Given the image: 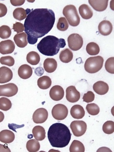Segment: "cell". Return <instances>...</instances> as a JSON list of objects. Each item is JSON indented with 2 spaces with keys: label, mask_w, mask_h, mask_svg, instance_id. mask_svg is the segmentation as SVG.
Segmentation results:
<instances>
[{
  "label": "cell",
  "mask_w": 114,
  "mask_h": 152,
  "mask_svg": "<svg viewBox=\"0 0 114 152\" xmlns=\"http://www.w3.org/2000/svg\"><path fill=\"white\" fill-rule=\"evenodd\" d=\"M55 14L48 8L32 9L28 15L24 23L25 31L30 44L37 43L38 39L49 32L55 22Z\"/></svg>",
  "instance_id": "1"
},
{
  "label": "cell",
  "mask_w": 114,
  "mask_h": 152,
  "mask_svg": "<svg viewBox=\"0 0 114 152\" xmlns=\"http://www.w3.org/2000/svg\"><path fill=\"white\" fill-rule=\"evenodd\" d=\"M71 134L68 127L64 124L57 123L49 127L48 132L49 142L52 147L63 148L70 143Z\"/></svg>",
  "instance_id": "2"
},
{
  "label": "cell",
  "mask_w": 114,
  "mask_h": 152,
  "mask_svg": "<svg viewBox=\"0 0 114 152\" xmlns=\"http://www.w3.org/2000/svg\"><path fill=\"white\" fill-rule=\"evenodd\" d=\"M66 45L65 39L55 36H48L44 37L37 44V48L44 55L53 56L59 53L60 48Z\"/></svg>",
  "instance_id": "3"
},
{
  "label": "cell",
  "mask_w": 114,
  "mask_h": 152,
  "mask_svg": "<svg viewBox=\"0 0 114 152\" xmlns=\"http://www.w3.org/2000/svg\"><path fill=\"white\" fill-rule=\"evenodd\" d=\"M104 61V59L100 56L90 57L85 63V70L89 73H96L102 68Z\"/></svg>",
  "instance_id": "4"
},
{
  "label": "cell",
  "mask_w": 114,
  "mask_h": 152,
  "mask_svg": "<svg viewBox=\"0 0 114 152\" xmlns=\"http://www.w3.org/2000/svg\"><path fill=\"white\" fill-rule=\"evenodd\" d=\"M63 14L71 26L75 27L79 25L80 18L75 6L68 5L65 6L63 10Z\"/></svg>",
  "instance_id": "5"
},
{
  "label": "cell",
  "mask_w": 114,
  "mask_h": 152,
  "mask_svg": "<svg viewBox=\"0 0 114 152\" xmlns=\"http://www.w3.org/2000/svg\"><path fill=\"white\" fill-rule=\"evenodd\" d=\"M69 48L73 51H77L82 48L83 45V40L82 36L77 34H73L68 38Z\"/></svg>",
  "instance_id": "6"
},
{
  "label": "cell",
  "mask_w": 114,
  "mask_h": 152,
  "mask_svg": "<svg viewBox=\"0 0 114 152\" xmlns=\"http://www.w3.org/2000/svg\"><path fill=\"white\" fill-rule=\"evenodd\" d=\"M70 128L74 135L76 137H80L86 133L87 126L84 121L76 120L71 123Z\"/></svg>",
  "instance_id": "7"
},
{
  "label": "cell",
  "mask_w": 114,
  "mask_h": 152,
  "mask_svg": "<svg viewBox=\"0 0 114 152\" xmlns=\"http://www.w3.org/2000/svg\"><path fill=\"white\" fill-rule=\"evenodd\" d=\"M52 113V116L56 120H62L67 117L68 110L64 104H58L53 107Z\"/></svg>",
  "instance_id": "8"
},
{
  "label": "cell",
  "mask_w": 114,
  "mask_h": 152,
  "mask_svg": "<svg viewBox=\"0 0 114 152\" xmlns=\"http://www.w3.org/2000/svg\"><path fill=\"white\" fill-rule=\"evenodd\" d=\"M18 87L12 83L2 85L0 86V96L11 97L15 95L17 93Z\"/></svg>",
  "instance_id": "9"
},
{
  "label": "cell",
  "mask_w": 114,
  "mask_h": 152,
  "mask_svg": "<svg viewBox=\"0 0 114 152\" xmlns=\"http://www.w3.org/2000/svg\"><path fill=\"white\" fill-rule=\"evenodd\" d=\"M48 112L44 108L37 109L33 115V120L36 124H42L45 122L48 119Z\"/></svg>",
  "instance_id": "10"
},
{
  "label": "cell",
  "mask_w": 114,
  "mask_h": 152,
  "mask_svg": "<svg viewBox=\"0 0 114 152\" xmlns=\"http://www.w3.org/2000/svg\"><path fill=\"white\" fill-rule=\"evenodd\" d=\"M67 100L70 103H76L81 98L80 93L74 86H70L66 90Z\"/></svg>",
  "instance_id": "11"
},
{
  "label": "cell",
  "mask_w": 114,
  "mask_h": 152,
  "mask_svg": "<svg viewBox=\"0 0 114 152\" xmlns=\"http://www.w3.org/2000/svg\"><path fill=\"white\" fill-rule=\"evenodd\" d=\"M15 49V45L12 40L2 41L0 43V53L2 54H10Z\"/></svg>",
  "instance_id": "12"
},
{
  "label": "cell",
  "mask_w": 114,
  "mask_h": 152,
  "mask_svg": "<svg viewBox=\"0 0 114 152\" xmlns=\"http://www.w3.org/2000/svg\"><path fill=\"white\" fill-rule=\"evenodd\" d=\"M64 95V89L59 86H55L51 88L49 96L51 99L55 101H59L63 98Z\"/></svg>",
  "instance_id": "13"
},
{
  "label": "cell",
  "mask_w": 114,
  "mask_h": 152,
  "mask_svg": "<svg viewBox=\"0 0 114 152\" xmlns=\"http://www.w3.org/2000/svg\"><path fill=\"white\" fill-rule=\"evenodd\" d=\"M113 25L110 21L104 20L99 23L98 29L100 33L104 36L110 35L113 30Z\"/></svg>",
  "instance_id": "14"
},
{
  "label": "cell",
  "mask_w": 114,
  "mask_h": 152,
  "mask_svg": "<svg viewBox=\"0 0 114 152\" xmlns=\"http://www.w3.org/2000/svg\"><path fill=\"white\" fill-rule=\"evenodd\" d=\"M0 83H6L9 82L12 79L13 74L12 70L6 66L0 68Z\"/></svg>",
  "instance_id": "15"
},
{
  "label": "cell",
  "mask_w": 114,
  "mask_h": 152,
  "mask_svg": "<svg viewBox=\"0 0 114 152\" xmlns=\"http://www.w3.org/2000/svg\"><path fill=\"white\" fill-rule=\"evenodd\" d=\"M93 90L97 94L103 95L108 92L109 87L107 84L103 81H99L93 85Z\"/></svg>",
  "instance_id": "16"
},
{
  "label": "cell",
  "mask_w": 114,
  "mask_h": 152,
  "mask_svg": "<svg viewBox=\"0 0 114 152\" xmlns=\"http://www.w3.org/2000/svg\"><path fill=\"white\" fill-rule=\"evenodd\" d=\"M18 73L21 78L26 80L32 76L33 69L28 64H23L18 69Z\"/></svg>",
  "instance_id": "17"
},
{
  "label": "cell",
  "mask_w": 114,
  "mask_h": 152,
  "mask_svg": "<svg viewBox=\"0 0 114 152\" xmlns=\"http://www.w3.org/2000/svg\"><path fill=\"white\" fill-rule=\"evenodd\" d=\"M108 1V0H105V1L89 0L88 2L94 10L98 12H103L107 8Z\"/></svg>",
  "instance_id": "18"
},
{
  "label": "cell",
  "mask_w": 114,
  "mask_h": 152,
  "mask_svg": "<svg viewBox=\"0 0 114 152\" xmlns=\"http://www.w3.org/2000/svg\"><path fill=\"white\" fill-rule=\"evenodd\" d=\"M15 136L12 131L4 130L0 132V141L5 143H9L14 140Z\"/></svg>",
  "instance_id": "19"
},
{
  "label": "cell",
  "mask_w": 114,
  "mask_h": 152,
  "mask_svg": "<svg viewBox=\"0 0 114 152\" xmlns=\"http://www.w3.org/2000/svg\"><path fill=\"white\" fill-rule=\"evenodd\" d=\"M70 114L74 118L81 119L84 116L85 112L82 106L76 104L71 107Z\"/></svg>",
  "instance_id": "20"
},
{
  "label": "cell",
  "mask_w": 114,
  "mask_h": 152,
  "mask_svg": "<svg viewBox=\"0 0 114 152\" xmlns=\"http://www.w3.org/2000/svg\"><path fill=\"white\" fill-rule=\"evenodd\" d=\"M14 40L17 46L19 48H25L27 45V35L25 32L15 35L14 37Z\"/></svg>",
  "instance_id": "21"
},
{
  "label": "cell",
  "mask_w": 114,
  "mask_h": 152,
  "mask_svg": "<svg viewBox=\"0 0 114 152\" xmlns=\"http://www.w3.org/2000/svg\"><path fill=\"white\" fill-rule=\"evenodd\" d=\"M78 10L80 15L83 19L88 20L91 19L93 17V11L88 5H81L79 8Z\"/></svg>",
  "instance_id": "22"
},
{
  "label": "cell",
  "mask_w": 114,
  "mask_h": 152,
  "mask_svg": "<svg viewBox=\"0 0 114 152\" xmlns=\"http://www.w3.org/2000/svg\"><path fill=\"white\" fill-rule=\"evenodd\" d=\"M57 63L55 59L53 58H47L44 63V68L46 72L51 73L56 70Z\"/></svg>",
  "instance_id": "23"
},
{
  "label": "cell",
  "mask_w": 114,
  "mask_h": 152,
  "mask_svg": "<svg viewBox=\"0 0 114 152\" xmlns=\"http://www.w3.org/2000/svg\"><path fill=\"white\" fill-rule=\"evenodd\" d=\"M31 11V10L27 9L26 10L22 8H17L13 12V16L15 19L20 20H23L27 17V15Z\"/></svg>",
  "instance_id": "24"
},
{
  "label": "cell",
  "mask_w": 114,
  "mask_h": 152,
  "mask_svg": "<svg viewBox=\"0 0 114 152\" xmlns=\"http://www.w3.org/2000/svg\"><path fill=\"white\" fill-rule=\"evenodd\" d=\"M34 137L38 141H42L46 138V131L42 126H36L32 130Z\"/></svg>",
  "instance_id": "25"
},
{
  "label": "cell",
  "mask_w": 114,
  "mask_h": 152,
  "mask_svg": "<svg viewBox=\"0 0 114 152\" xmlns=\"http://www.w3.org/2000/svg\"><path fill=\"white\" fill-rule=\"evenodd\" d=\"M52 84V80L49 77L43 76L40 77L37 81V85L41 89L45 90L49 88Z\"/></svg>",
  "instance_id": "26"
},
{
  "label": "cell",
  "mask_w": 114,
  "mask_h": 152,
  "mask_svg": "<svg viewBox=\"0 0 114 152\" xmlns=\"http://www.w3.org/2000/svg\"><path fill=\"white\" fill-rule=\"evenodd\" d=\"M73 53L68 48L62 50L59 55L60 60L63 63H68L71 61L73 58Z\"/></svg>",
  "instance_id": "27"
},
{
  "label": "cell",
  "mask_w": 114,
  "mask_h": 152,
  "mask_svg": "<svg viewBox=\"0 0 114 152\" xmlns=\"http://www.w3.org/2000/svg\"><path fill=\"white\" fill-rule=\"evenodd\" d=\"M26 60L31 65H37L40 61L39 55L37 52L31 51L27 55Z\"/></svg>",
  "instance_id": "28"
},
{
  "label": "cell",
  "mask_w": 114,
  "mask_h": 152,
  "mask_svg": "<svg viewBox=\"0 0 114 152\" xmlns=\"http://www.w3.org/2000/svg\"><path fill=\"white\" fill-rule=\"evenodd\" d=\"M26 148L30 152L38 151L40 149L39 142L35 139H31L28 141L26 143Z\"/></svg>",
  "instance_id": "29"
},
{
  "label": "cell",
  "mask_w": 114,
  "mask_h": 152,
  "mask_svg": "<svg viewBox=\"0 0 114 152\" xmlns=\"http://www.w3.org/2000/svg\"><path fill=\"white\" fill-rule=\"evenodd\" d=\"M86 50L87 53L91 56H95L99 54L100 49L99 46L94 42L88 43L86 46Z\"/></svg>",
  "instance_id": "30"
},
{
  "label": "cell",
  "mask_w": 114,
  "mask_h": 152,
  "mask_svg": "<svg viewBox=\"0 0 114 152\" xmlns=\"http://www.w3.org/2000/svg\"><path fill=\"white\" fill-rule=\"evenodd\" d=\"M85 147L83 143L79 141L74 140L71 143L70 148V151L73 152L85 151Z\"/></svg>",
  "instance_id": "31"
},
{
  "label": "cell",
  "mask_w": 114,
  "mask_h": 152,
  "mask_svg": "<svg viewBox=\"0 0 114 152\" xmlns=\"http://www.w3.org/2000/svg\"><path fill=\"white\" fill-rule=\"evenodd\" d=\"M11 34V29L8 26L3 25L0 28V37L1 39L9 38Z\"/></svg>",
  "instance_id": "32"
},
{
  "label": "cell",
  "mask_w": 114,
  "mask_h": 152,
  "mask_svg": "<svg viewBox=\"0 0 114 152\" xmlns=\"http://www.w3.org/2000/svg\"><path fill=\"white\" fill-rule=\"evenodd\" d=\"M11 102L8 98L2 97L0 99V109L4 111H8L11 108Z\"/></svg>",
  "instance_id": "33"
},
{
  "label": "cell",
  "mask_w": 114,
  "mask_h": 152,
  "mask_svg": "<svg viewBox=\"0 0 114 152\" xmlns=\"http://www.w3.org/2000/svg\"><path fill=\"white\" fill-rule=\"evenodd\" d=\"M86 109L88 113L91 115H97L100 113V108L95 103H90L87 104Z\"/></svg>",
  "instance_id": "34"
},
{
  "label": "cell",
  "mask_w": 114,
  "mask_h": 152,
  "mask_svg": "<svg viewBox=\"0 0 114 152\" xmlns=\"http://www.w3.org/2000/svg\"><path fill=\"white\" fill-rule=\"evenodd\" d=\"M103 132L106 134H110L114 132V122L112 121H108L105 122L102 127Z\"/></svg>",
  "instance_id": "35"
},
{
  "label": "cell",
  "mask_w": 114,
  "mask_h": 152,
  "mask_svg": "<svg viewBox=\"0 0 114 152\" xmlns=\"http://www.w3.org/2000/svg\"><path fill=\"white\" fill-rule=\"evenodd\" d=\"M69 25L67 20L64 17L59 18V21L57 24V28L61 31H65L68 28Z\"/></svg>",
  "instance_id": "36"
},
{
  "label": "cell",
  "mask_w": 114,
  "mask_h": 152,
  "mask_svg": "<svg viewBox=\"0 0 114 152\" xmlns=\"http://www.w3.org/2000/svg\"><path fill=\"white\" fill-rule=\"evenodd\" d=\"M114 58L111 57L107 60L105 63V69L110 73L114 74Z\"/></svg>",
  "instance_id": "37"
},
{
  "label": "cell",
  "mask_w": 114,
  "mask_h": 152,
  "mask_svg": "<svg viewBox=\"0 0 114 152\" xmlns=\"http://www.w3.org/2000/svg\"><path fill=\"white\" fill-rule=\"evenodd\" d=\"M0 62L2 64L12 66L15 64V60L13 57L10 56H7L1 57L0 59Z\"/></svg>",
  "instance_id": "38"
},
{
  "label": "cell",
  "mask_w": 114,
  "mask_h": 152,
  "mask_svg": "<svg viewBox=\"0 0 114 152\" xmlns=\"http://www.w3.org/2000/svg\"><path fill=\"white\" fill-rule=\"evenodd\" d=\"M95 95L92 91H88L87 93L85 94L83 97V101L86 103H90L94 100Z\"/></svg>",
  "instance_id": "39"
},
{
  "label": "cell",
  "mask_w": 114,
  "mask_h": 152,
  "mask_svg": "<svg viewBox=\"0 0 114 152\" xmlns=\"http://www.w3.org/2000/svg\"><path fill=\"white\" fill-rule=\"evenodd\" d=\"M13 29L15 31L19 34L25 30V26L21 23L16 22L13 24Z\"/></svg>",
  "instance_id": "40"
},
{
  "label": "cell",
  "mask_w": 114,
  "mask_h": 152,
  "mask_svg": "<svg viewBox=\"0 0 114 152\" xmlns=\"http://www.w3.org/2000/svg\"><path fill=\"white\" fill-rule=\"evenodd\" d=\"M0 6H1V15H0V17L2 18L7 13V8L6 6L3 4H0Z\"/></svg>",
  "instance_id": "41"
},
{
  "label": "cell",
  "mask_w": 114,
  "mask_h": 152,
  "mask_svg": "<svg viewBox=\"0 0 114 152\" xmlns=\"http://www.w3.org/2000/svg\"><path fill=\"white\" fill-rule=\"evenodd\" d=\"M12 4L14 6H21L25 2V1H10Z\"/></svg>",
  "instance_id": "42"
}]
</instances>
